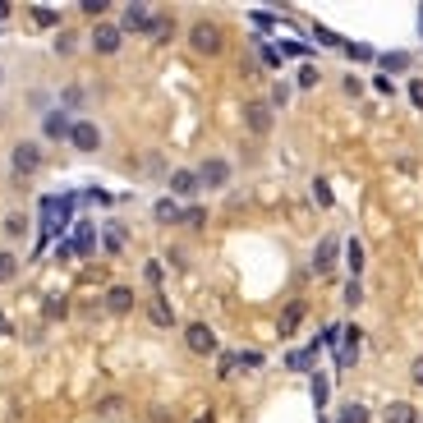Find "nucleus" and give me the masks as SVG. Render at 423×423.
Instances as JSON below:
<instances>
[{"label":"nucleus","instance_id":"1","mask_svg":"<svg viewBox=\"0 0 423 423\" xmlns=\"http://www.w3.org/2000/svg\"><path fill=\"white\" fill-rule=\"evenodd\" d=\"M42 143H33V139H18L14 143V152H9V171H14V180H28V175H37L42 171Z\"/></svg>","mask_w":423,"mask_h":423},{"label":"nucleus","instance_id":"2","mask_svg":"<svg viewBox=\"0 0 423 423\" xmlns=\"http://www.w3.org/2000/svg\"><path fill=\"white\" fill-rule=\"evenodd\" d=\"M189 46H193L198 55H221V51H225V33L212 23V18H198V23L189 28Z\"/></svg>","mask_w":423,"mask_h":423},{"label":"nucleus","instance_id":"3","mask_svg":"<svg viewBox=\"0 0 423 423\" xmlns=\"http://www.w3.org/2000/svg\"><path fill=\"white\" fill-rule=\"evenodd\" d=\"M92 249H97V230H92V221H78L74 240L60 244V258H87Z\"/></svg>","mask_w":423,"mask_h":423},{"label":"nucleus","instance_id":"4","mask_svg":"<svg viewBox=\"0 0 423 423\" xmlns=\"http://www.w3.org/2000/svg\"><path fill=\"white\" fill-rule=\"evenodd\" d=\"M198 184L203 189H225V184H230V161H225V156H208V161L198 166Z\"/></svg>","mask_w":423,"mask_h":423},{"label":"nucleus","instance_id":"5","mask_svg":"<svg viewBox=\"0 0 423 423\" xmlns=\"http://www.w3.org/2000/svg\"><path fill=\"white\" fill-rule=\"evenodd\" d=\"M152 23H156V14L147 5H124V14H120V33H152Z\"/></svg>","mask_w":423,"mask_h":423},{"label":"nucleus","instance_id":"6","mask_svg":"<svg viewBox=\"0 0 423 423\" xmlns=\"http://www.w3.org/2000/svg\"><path fill=\"white\" fill-rule=\"evenodd\" d=\"M120 42H124L120 23H97L92 28V51L97 55H115V51H120Z\"/></svg>","mask_w":423,"mask_h":423},{"label":"nucleus","instance_id":"7","mask_svg":"<svg viewBox=\"0 0 423 423\" xmlns=\"http://www.w3.org/2000/svg\"><path fill=\"white\" fill-rule=\"evenodd\" d=\"M184 346L193 354H216V331L208 322H193V327H184Z\"/></svg>","mask_w":423,"mask_h":423},{"label":"nucleus","instance_id":"8","mask_svg":"<svg viewBox=\"0 0 423 423\" xmlns=\"http://www.w3.org/2000/svg\"><path fill=\"white\" fill-rule=\"evenodd\" d=\"M336 253H341V240H336V235H322V240H318V253H313V272H318V277H327V272L336 267Z\"/></svg>","mask_w":423,"mask_h":423},{"label":"nucleus","instance_id":"9","mask_svg":"<svg viewBox=\"0 0 423 423\" xmlns=\"http://www.w3.org/2000/svg\"><path fill=\"white\" fill-rule=\"evenodd\" d=\"M70 143L78 147V152H97V147H102V129H97L92 120H74V129H70Z\"/></svg>","mask_w":423,"mask_h":423},{"label":"nucleus","instance_id":"10","mask_svg":"<svg viewBox=\"0 0 423 423\" xmlns=\"http://www.w3.org/2000/svg\"><path fill=\"white\" fill-rule=\"evenodd\" d=\"M244 124H249L253 134H272V106L267 102H249L244 106Z\"/></svg>","mask_w":423,"mask_h":423},{"label":"nucleus","instance_id":"11","mask_svg":"<svg viewBox=\"0 0 423 423\" xmlns=\"http://www.w3.org/2000/svg\"><path fill=\"white\" fill-rule=\"evenodd\" d=\"M70 129H74L70 111H46L42 115V134H46V139H70Z\"/></svg>","mask_w":423,"mask_h":423},{"label":"nucleus","instance_id":"12","mask_svg":"<svg viewBox=\"0 0 423 423\" xmlns=\"http://www.w3.org/2000/svg\"><path fill=\"white\" fill-rule=\"evenodd\" d=\"M106 309H111L115 318L134 313V290H129V285H111V290H106Z\"/></svg>","mask_w":423,"mask_h":423},{"label":"nucleus","instance_id":"13","mask_svg":"<svg viewBox=\"0 0 423 423\" xmlns=\"http://www.w3.org/2000/svg\"><path fill=\"white\" fill-rule=\"evenodd\" d=\"M198 189H203V184H198V171H175V175H171V193H175V198H193Z\"/></svg>","mask_w":423,"mask_h":423},{"label":"nucleus","instance_id":"14","mask_svg":"<svg viewBox=\"0 0 423 423\" xmlns=\"http://www.w3.org/2000/svg\"><path fill=\"white\" fill-rule=\"evenodd\" d=\"M299 322H304V299H294V304H285V309H281L277 331H281V336H294V331H299Z\"/></svg>","mask_w":423,"mask_h":423},{"label":"nucleus","instance_id":"15","mask_svg":"<svg viewBox=\"0 0 423 423\" xmlns=\"http://www.w3.org/2000/svg\"><path fill=\"white\" fill-rule=\"evenodd\" d=\"M313 359H318V346L290 350V354H285V368H290V373H313Z\"/></svg>","mask_w":423,"mask_h":423},{"label":"nucleus","instance_id":"16","mask_svg":"<svg viewBox=\"0 0 423 423\" xmlns=\"http://www.w3.org/2000/svg\"><path fill=\"white\" fill-rule=\"evenodd\" d=\"M387 423H419V409L409 405V400H396V405H387Z\"/></svg>","mask_w":423,"mask_h":423},{"label":"nucleus","instance_id":"17","mask_svg":"<svg viewBox=\"0 0 423 423\" xmlns=\"http://www.w3.org/2000/svg\"><path fill=\"white\" fill-rule=\"evenodd\" d=\"M336 423H373V414H368V405H359V400H346Z\"/></svg>","mask_w":423,"mask_h":423},{"label":"nucleus","instance_id":"18","mask_svg":"<svg viewBox=\"0 0 423 423\" xmlns=\"http://www.w3.org/2000/svg\"><path fill=\"white\" fill-rule=\"evenodd\" d=\"M147 313H152V322H156V327H171V322H175L171 304H166L161 294H152V304H147Z\"/></svg>","mask_w":423,"mask_h":423},{"label":"nucleus","instance_id":"19","mask_svg":"<svg viewBox=\"0 0 423 423\" xmlns=\"http://www.w3.org/2000/svg\"><path fill=\"white\" fill-rule=\"evenodd\" d=\"M33 23L37 28H60V9L55 5H33Z\"/></svg>","mask_w":423,"mask_h":423},{"label":"nucleus","instance_id":"20","mask_svg":"<svg viewBox=\"0 0 423 423\" xmlns=\"http://www.w3.org/2000/svg\"><path fill=\"white\" fill-rule=\"evenodd\" d=\"M152 216H156V221H161V225H175V221H180V208H175V198H161V203H156V208H152Z\"/></svg>","mask_w":423,"mask_h":423},{"label":"nucleus","instance_id":"21","mask_svg":"<svg viewBox=\"0 0 423 423\" xmlns=\"http://www.w3.org/2000/svg\"><path fill=\"white\" fill-rule=\"evenodd\" d=\"M102 249L111 253V258L124 249V230H120V225H106V230H102Z\"/></svg>","mask_w":423,"mask_h":423},{"label":"nucleus","instance_id":"22","mask_svg":"<svg viewBox=\"0 0 423 423\" xmlns=\"http://www.w3.org/2000/svg\"><path fill=\"white\" fill-rule=\"evenodd\" d=\"M14 272H18V258L9 249H0V285L5 281H14Z\"/></svg>","mask_w":423,"mask_h":423},{"label":"nucleus","instance_id":"23","mask_svg":"<svg viewBox=\"0 0 423 423\" xmlns=\"http://www.w3.org/2000/svg\"><path fill=\"white\" fill-rule=\"evenodd\" d=\"M184 225H189V230H203V225H208V212L203 208H184V216H180Z\"/></svg>","mask_w":423,"mask_h":423},{"label":"nucleus","instance_id":"24","mask_svg":"<svg viewBox=\"0 0 423 423\" xmlns=\"http://www.w3.org/2000/svg\"><path fill=\"white\" fill-rule=\"evenodd\" d=\"M5 235H14V240H18V235H28V216H23V212L5 216Z\"/></svg>","mask_w":423,"mask_h":423},{"label":"nucleus","instance_id":"25","mask_svg":"<svg viewBox=\"0 0 423 423\" xmlns=\"http://www.w3.org/2000/svg\"><path fill=\"white\" fill-rule=\"evenodd\" d=\"M346 258H350V272H363V244L359 240L346 244Z\"/></svg>","mask_w":423,"mask_h":423},{"label":"nucleus","instance_id":"26","mask_svg":"<svg viewBox=\"0 0 423 423\" xmlns=\"http://www.w3.org/2000/svg\"><path fill=\"white\" fill-rule=\"evenodd\" d=\"M313 405H327V378H322V373H313Z\"/></svg>","mask_w":423,"mask_h":423},{"label":"nucleus","instance_id":"27","mask_svg":"<svg viewBox=\"0 0 423 423\" xmlns=\"http://www.w3.org/2000/svg\"><path fill=\"white\" fill-rule=\"evenodd\" d=\"M378 65H382V70H405V65H409V55H405V51H391V55H382Z\"/></svg>","mask_w":423,"mask_h":423},{"label":"nucleus","instance_id":"28","mask_svg":"<svg viewBox=\"0 0 423 423\" xmlns=\"http://www.w3.org/2000/svg\"><path fill=\"white\" fill-rule=\"evenodd\" d=\"M318 83H322V74L313 65H299V87H318Z\"/></svg>","mask_w":423,"mask_h":423},{"label":"nucleus","instance_id":"29","mask_svg":"<svg viewBox=\"0 0 423 423\" xmlns=\"http://www.w3.org/2000/svg\"><path fill=\"white\" fill-rule=\"evenodd\" d=\"M152 37H156V42H166V37H171V14H156V23H152Z\"/></svg>","mask_w":423,"mask_h":423},{"label":"nucleus","instance_id":"30","mask_svg":"<svg viewBox=\"0 0 423 423\" xmlns=\"http://www.w3.org/2000/svg\"><path fill=\"white\" fill-rule=\"evenodd\" d=\"M313 198H318L322 208H331V184L327 180H313Z\"/></svg>","mask_w":423,"mask_h":423},{"label":"nucleus","instance_id":"31","mask_svg":"<svg viewBox=\"0 0 423 423\" xmlns=\"http://www.w3.org/2000/svg\"><path fill=\"white\" fill-rule=\"evenodd\" d=\"M46 318H51V322L65 318V299H60V294H51V299H46Z\"/></svg>","mask_w":423,"mask_h":423},{"label":"nucleus","instance_id":"32","mask_svg":"<svg viewBox=\"0 0 423 423\" xmlns=\"http://www.w3.org/2000/svg\"><path fill=\"white\" fill-rule=\"evenodd\" d=\"M74 46H78L74 33H60V37H55V51H60V55H74Z\"/></svg>","mask_w":423,"mask_h":423},{"label":"nucleus","instance_id":"33","mask_svg":"<svg viewBox=\"0 0 423 423\" xmlns=\"http://www.w3.org/2000/svg\"><path fill=\"white\" fill-rule=\"evenodd\" d=\"M346 304H350V309H359V304H363V285H359V281L346 285Z\"/></svg>","mask_w":423,"mask_h":423},{"label":"nucleus","instance_id":"34","mask_svg":"<svg viewBox=\"0 0 423 423\" xmlns=\"http://www.w3.org/2000/svg\"><path fill=\"white\" fill-rule=\"evenodd\" d=\"M235 368H240V354H221V363H216V373H221V378H230Z\"/></svg>","mask_w":423,"mask_h":423},{"label":"nucleus","instance_id":"35","mask_svg":"<svg viewBox=\"0 0 423 423\" xmlns=\"http://www.w3.org/2000/svg\"><path fill=\"white\" fill-rule=\"evenodd\" d=\"M240 368H262V350H244L240 354Z\"/></svg>","mask_w":423,"mask_h":423},{"label":"nucleus","instance_id":"36","mask_svg":"<svg viewBox=\"0 0 423 423\" xmlns=\"http://www.w3.org/2000/svg\"><path fill=\"white\" fill-rule=\"evenodd\" d=\"M262 65H267V70H281V51L277 46H262Z\"/></svg>","mask_w":423,"mask_h":423},{"label":"nucleus","instance_id":"37","mask_svg":"<svg viewBox=\"0 0 423 423\" xmlns=\"http://www.w3.org/2000/svg\"><path fill=\"white\" fill-rule=\"evenodd\" d=\"M313 33H318V42H322V46H341V37L331 33V28H322V23H318V28H313Z\"/></svg>","mask_w":423,"mask_h":423},{"label":"nucleus","instance_id":"38","mask_svg":"<svg viewBox=\"0 0 423 423\" xmlns=\"http://www.w3.org/2000/svg\"><path fill=\"white\" fill-rule=\"evenodd\" d=\"M346 51H350V60H373V46H359V42H354V46H346Z\"/></svg>","mask_w":423,"mask_h":423},{"label":"nucleus","instance_id":"39","mask_svg":"<svg viewBox=\"0 0 423 423\" xmlns=\"http://www.w3.org/2000/svg\"><path fill=\"white\" fill-rule=\"evenodd\" d=\"M409 102H414L419 111H423V78H414V83H409Z\"/></svg>","mask_w":423,"mask_h":423},{"label":"nucleus","instance_id":"40","mask_svg":"<svg viewBox=\"0 0 423 423\" xmlns=\"http://www.w3.org/2000/svg\"><path fill=\"white\" fill-rule=\"evenodd\" d=\"M253 23H258V28H272V23H277V14H267V9H253Z\"/></svg>","mask_w":423,"mask_h":423},{"label":"nucleus","instance_id":"41","mask_svg":"<svg viewBox=\"0 0 423 423\" xmlns=\"http://www.w3.org/2000/svg\"><path fill=\"white\" fill-rule=\"evenodd\" d=\"M272 102H277V106H285V102H290V87H285V83H277V87H272Z\"/></svg>","mask_w":423,"mask_h":423},{"label":"nucleus","instance_id":"42","mask_svg":"<svg viewBox=\"0 0 423 423\" xmlns=\"http://www.w3.org/2000/svg\"><path fill=\"white\" fill-rule=\"evenodd\" d=\"M83 14H92V18H102V14H106V5H102V0H87V5H83Z\"/></svg>","mask_w":423,"mask_h":423},{"label":"nucleus","instance_id":"43","mask_svg":"<svg viewBox=\"0 0 423 423\" xmlns=\"http://www.w3.org/2000/svg\"><path fill=\"white\" fill-rule=\"evenodd\" d=\"M143 277L156 285V281H161V262H147V267H143Z\"/></svg>","mask_w":423,"mask_h":423},{"label":"nucleus","instance_id":"44","mask_svg":"<svg viewBox=\"0 0 423 423\" xmlns=\"http://www.w3.org/2000/svg\"><path fill=\"white\" fill-rule=\"evenodd\" d=\"M414 382L423 387V359H414Z\"/></svg>","mask_w":423,"mask_h":423},{"label":"nucleus","instance_id":"45","mask_svg":"<svg viewBox=\"0 0 423 423\" xmlns=\"http://www.w3.org/2000/svg\"><path fill=\"white\" fill-rule=\"evenodd\" d=\"M5 331H9V318H5V313H0V336H5Z\"/></svg>","mask_w":423,"mask_h":423},{"label":"nucleus","instance_id":"46","mask_svg":"<svg viewBox=\"0 0 423 423\" xmlns=\"http://www.w3.org/2000/svg\"><path fill=\"white\" fill-rule=\"evenodd\" d=\"M419 37H423V5H419Z\"/></svg>","mask_w":423,"mask_h":423},{"label":"nucleus","instance_id":"47","mask_svg":"<svg viewBox=\"0 0 423 423\" xmlns=\"http://www.w3.org/2000/svg\"><path fill=\"white\" fill-rule=\"evenodd\" d=\"M198 423H212V414H203V419H198Z\"/></svg>","mask_w":423,"mask_h":423},{"label":"nucleus","instance_id":"48","mask_svg":"<svg viewBox=\"0 0 423 423\" xmlns=\"http://www.w3.org/2000/svg\"><path fill=\"white\" fill-rule=\"evenodd\" d=\"M0 78H5V74H0Z\"/></svg>","mask_w":423,"mask_h":423}]
</instances>
